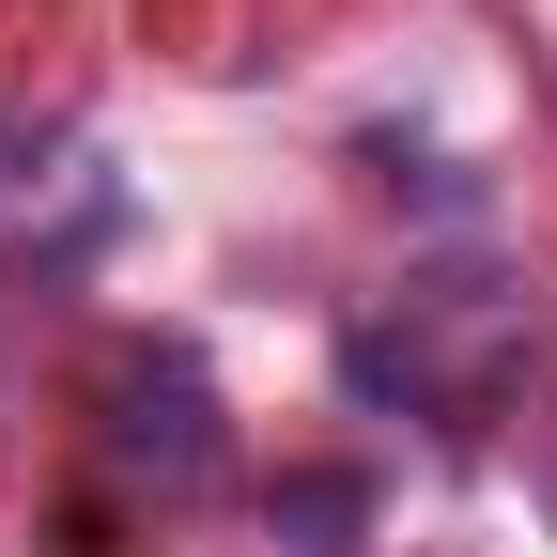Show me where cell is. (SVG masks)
I'll use <instances>...</instances> for the list:
<instances>
[{
	"mask_svg": "<svg viewBox=\"0 0 557 557\" xmlns=\"http://www.w3.org/2000/svg\"><path fill=\"white\" fill-rule=\"evenodd\" d=\"M124 465H156V480H201V465H218V403H201L186 357H139L124 372Z\"/></svg>",
	"mask_w": 557,
	"mask_h": 557,
	"instance_id": "6da1fadb",
	"label": "cell"
},
{
	"mask_svg": "<svg viewBox=\"0 0 557 557\" xmlns=\"http://www.w3.org/2000/svg\"><path fill=\"white\" fill-rule=\"evenodd\" d=\"M357 511H372V480H341V465L278 480V527H295V557H341V542H357Z\"/></svg>",
	"mask_w": 557,
	"mask_h": 557,
	"instance_id": "7a4b0ae2",
	"label": "cell"
}]
</instances>
